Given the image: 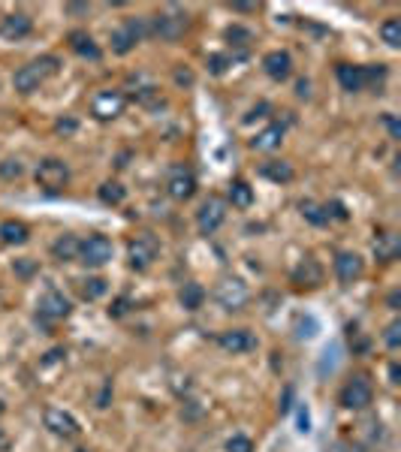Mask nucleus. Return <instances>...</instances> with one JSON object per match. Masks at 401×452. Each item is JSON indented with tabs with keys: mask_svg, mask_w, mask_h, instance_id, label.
Here are the masks:
<instances>
[{
	"mask_svg": "<svg viewBox=\"0 0 401 452\" xmlns=\"http://www.w3.org/2000/svg\"><path fill=\"white\" fill-rule=\"evenodd\" d=\"M61 70V58L58 54H42V58H33L30 64L18 66L16 76H13V88L18 94H33L40 90V85H46L49 78Z\"/></svg>",
	"mask_w": 401,
	"mask_h": 452,
	"instance_id": "f257e3e1",
	"label": "nucleus"
},
{
	"mask_svg": "<svg viewBox=\"0 0 401 452\" xmlns=\"http://www.w3.org/2000/svg\"><path fill=\"white\" fill-rule=\"evenodd\" d=\"M215 302L224 311H241L251 302V290L241 278H220L215 287Z\"/></svg>",
	"mask_w": 401,
	"mask_h": 452,
	"instance_id": "f03ea898",
	"label": "nucleus"
},
{
	"mask_svg": "<svg viewBox=\"0 0 401 452\" xmlns=\"http://www.w3.org/2000/svg\"><path fill=\"white\" fill-rule=\"evenodd\" d=\"M371 398H374V386L365 374L350 377L338 392V401H341V407H347V410H365V407L371 404Z\"/></svg>",
	"mask_w": 401,
	"mask_h": 452,
	"instance_id": "7ed1b4c3",
	"label": "nucleus"
},
{
	"mask_svg": "<svg viewBox=\"0 0 401 452\" xmlns=\"http://www.w3.org/2000/svg\"><path fill=\"white\" fill-rule=\"evenodd\" d=\"M112 254H115L112 242H109L106 235H100V232L88 235V239H82V242H79V259H82V263H85L88 268H100V266H106L109 259H112Z\"/></svg>",
	"mask_w": 401,
	"mask_h": 452,
	"instance_id": "20e7f679",
	"label": "nucleus"
},
{
	"mask_svg": "<svg viewBox=\"0 0 401 452\" xmlns=\"http://www.w3.org/2000/svg\"><path fill=\"white\" fill-rule=\"evenodd\" d=\"M66 181H70V169H66L64 160H58V157H46V160H40V166H37V184L42 190L58 194V190L66 187Z\"/></svg>",
	"mask_w": 401,
	"mask_h": 452,
	"instance_id": "39448f33",
	"label": "nucleus"
},
{
	"mask_svg": "<svg viewBox=\"0 0 401 452\" xmlns=\"http://www.w3.org/2000/svg\"><path fill=\"white\" fill-rule=\"evenodd\" d=\"M160 254V244L157 239H154L151 232H142L136 235L130 244H127V256H130V266L136 268V271H145V268H151L154 266V259H157Z\"/></svg>",
	"mask_w": 401,
	"mask_h": 452,
	"instance_id": "423d86ee",
	"label": "nucleus"
},
{
	"mask_svg": "<svg viewBox=\"0 0 401 452\" xmlns=\"http://www.w3.org/2000/svg\"><path fill=\"white\" fill-rule=\"evenodd\" d=\"M124 106H127V97L121 94V90H112V88L97 90L94 100H91V112H94L97 121H115L121 112H124Z\"/></svg>",
	"mask_w": 401,
	"mask_h": 452,
	"instance_id": "0eeeda50",
	"label": "nucleus"
},
{
	"mask_svg": "<svg viewBox=\"0 0 401 452\" xmlns=\"http://www.w3.org/2000/svg\"><path fill=\"white\" fill-rule=\"evenodd\" d=\"M224 220H227V199H220V196H208L203 202V208L196 211V226L203 235L217 232Z\"/></svg>",
	"mask_w": 401,
	"mask_h": 452,
	"instance_id": "6e6552de",
	"label": "nucleus"
},
{
	"mask_svg": "<svg viewBox=\"0 0 401 452\" xmlns=\"http://www.w3.org/2000/svg\"><path fill=\"white\" fill-rule=\"evenodd\" d=\"M184 30H187V13H178V9L154 16L151 28H148V33H154V37H160V40H169V42L181 37Z\"/></svg>",
	"mask_w": 401,
	"mask_h": 452,
	"instance_id": "1a4fd4ad",
	"label": "nucleus"
},
{
	"mask_svg": "<svg viewBox=\"0 0 401 452\" xmlns=\"http://www.w3.org/2000/svg\"><path fill=\"white\" fill-rule=\"evenodd\" d=\"M166 194H169L175 202H187L193 194H196V178L187 166L175 163L169 169V178H166Z\"/></svg>",
	"mask_w": 401,
	"mask_h": 452,
	"instance_id": "9d476101",
	"label": "nucleus"
},
{
	"mask_svg": "<svg viewBox=\"0 0 401 452\" xmlns=\"http://www.w3.org/2000/svg\"><path fill=\"white\" fill-rule=\"evenodd\" d=\"M217 347L224 350V353H251V350H257V338H253L248 329H227L217 335Z\"/></svg>",
	"mask_w": 401,
	"mask_h": 452,
	"instance_id": "9b49d317",
	"label": "nucleus"
},
{
	"mask_svg": "<svg viewBox=\"0 0 401 452\" xmlns=\"http://www.w3.org/2000/svg\"><path fill=\"white\" fill-rule=\"evenodd\" d=\"M335 275L341 284H353V280H359L365 275V259L353 251H341L335 256Z\"/></svg>",
	"mask_w": 401,
	"mask_h": 452,
	"instance_id": "f8f14e48",
	"label": "nucleus"
},
{
	"mask_svg": "<svg viewBox=\"0 0 401 452\" xmlns=\"http://www.w3.org/2000/svg\"><path fill=\"white\" fill-rule=\"evenodd\" d=\"M42 420H46V428H49V432L58 434V437H76V434H79V422H76L70 413L58 410V407H49Z\"/></svg>",
	"mask_w": 401,
	"mask_h": 452,
	"instance_id": "ddd939ff",
	"label": "nucleus"
},
{
	"mask_svg": "<svg viewBox=\"0 0 401 452\" xmlns=\"http://www.w3.org/2000/svg\"><path fill=\"white\" fill-rule=\"evenodd\" d=\"M263 70L269 78H275V82H284V78L293 73V58H289V52L284 49H275L263 58Z\"/></svg>",
	"mask_w": 401,
	"mask_h": 452,
	"instance_id": "4468645a",
	"label": "nucleus"
},
{
	"mask_svg": "<svg viewBox=\"0 0 401 452\" xmlns=\"http://www.w3.org/2000/svg\"><path fill=\"white\" fill-rule=\"evenodd\" d=\"M70 311H73L70 299H66L64 292H58V290H49L46 296L40 299V314L49 316V320H64V316H70Z\"/></svg>",
	"mask_w": 401,
	"mask_h": 452,
	"instance_id": "2eb2a0df",
	"label": "nucleus"
},
{
	"mask_svg": "<svg viewBox=\"0 0 401 452\" xmlns=\"http://www.w3.org/2000/svg\"><path fill=\"white\" fill-rule=\"evenodd\" d=\"M66 40H70V49L79 54V58L100 61V54H103V52H100V45L94 42V37H91V33H85V30H73Z\"/></svg>",
	"mask_w": 401,
	"mask_h": 452,
	"instance_id": "dca6fc26",
	"label": "nucleus"
},
{
	"mask_svg": "<svg viewBox=\"0 0 401 452\" xmlns=\"http://www.w3.org/2000/svg\"><path fill=\"white\" fill-rule=\"evenodd\" d=\"M335 76H338L341 88L350 90V94H356V90L365 88V70H362V66H356V64H338L335 66Z\"/></svg>",
	"mask_w": 401,
	"mask_h": 452,
	"instance_id": "f3484780",
	"label": "nucleus"
},
{
	"mask_svg": "<svg viewBox=\"0 0 401 452\" xmlns=\"http://www.w3.org/2000/svg\"><path fill=\"white\" fill-rule=\"evenodd\" d=\"M30 30H33V21H30V16H25V13L6 16L4 25H0V33H4L6 40H21V37H28Z\"/></svg>",
	"mask_w": 401,
	"mask_h": 452,
	"instance_id": "a211bd4d",
	"label": "nucleus"
},
{
	"mask_svg": "<svg viewBox=\"0 0 401 452\" xmlns=\"http://www.w3.org/2000/svg\"><path fill=\"white\" fill-rule=\"evenodd\" d=\"M281 142H284V127L281 124H269L263 133H257V139H251V148L253 151H275Z\"/></svg>",
	"mask_w": 401,
	"mask_h": 452,
	"instance_id": "6ab92c4d",
	"label": "nucleus"
},
{
	"mask_svg": "<svg viewBox=\"0 0 401 452\" xmlns=\"http://www.w3.org/2000/svg\"><path fill=\"white\" fill-rule=\"evenodd\" d=\"M401 254V239L395 232H383V235H377V242H374V256L377 259H383V263H393V259H398Z\"/></svg>",
	"mask_w": 401,
	"mask_h": 452,
	"instance_id": "aec40b11",
	"label": "nucleus"
},
{
	"mask_svg": "<svg viewBox=\"0 0 401 452\" xmlns=\"http://www.w3.org/2000/svg\"><path fill=\"white\" fill-rule=\"evenodd\" d=\"M178 302H181L184 311H199L205 302V287L196 284V280H187V284L181 287V292H178Z\"/></svg>",
	"mask_w": 401,
	"mask_h": 452,
	"instance_id": "412c9836",
	"label": "nucleus"
},
{
	"mask_svg": "<svg viewBox=\"0 0 401 452\" xmlns=\"http://www.w3.org/2000/svg\"><path fill=\"white\" fill-rule=\"evenodd\" d=\"M30 239V230L21 220H4L0 223V242L4 244H25Z\"/></svg>",
	"mask_w": 401,
	"mask_h": 452,
	"instance_id": "4be33fe9",
	"label": "nucleus"
},
{
	"mask_svg": "<svg viewBox=\"0 0 401 452\" xmlns=\"http://www.w3.org/2000/svg\"><path fill=\"white\" fill-rule=\"evenodd\" d=\"M52 256L58 259V263L79 259V239H76V235H61L58 242H52Z\"/></svg>",
	"mask_w": 401,
	"mask_h": 452,
	"instance_id": "5701e85b",
	"label": "nucleus"
},
{
	"mask_svg": "<svg viewBox=\"0 0 401 452\" xmlns=\"http://www.w3.org/2000/svg\"><path fill=\"white\" fill-rule=\"evenodd\" d=\"M293 280L299 287H317L323 280V271H320V266L314 263V259H305V263L293 271Z\"/></svg>",
	"mask_w": 401,
	"mask_h": 452,
	"instance_id": "b1692460",
	"label": "nucleus"
},
{
	"mask_svg": "<svg viewBox=\"0 0 401 452\" xmlns=\"http://www.w3.org/2000/svg\"><path fill=\"white\" fill-rule=\"evenodd\" d=\"M227 199H229L236 208H251V206H253V190H251L248 181H232Z\"/></svg>",
	"mask_w": 401,
	"mask_h": 452,
	"instance_id": "393cba45",
	"label": "nucleus"
},
{
	"mask_svg": "<svg viewBox=\"0 0 401 452\" xmlns=\"http://www.w3.org/2000/svg\"><path fill=\"white\" fill-rule=\"evenodd\" d=\"M260 172L265 175V178H272V181H277V184H287V181H293V166L289 163H284V160H272V163H263V169Z\"/></svg>",
	"mask_w": 401,
	"mask_h": 452,
	"instance_id": "a878e982",
	"label": "nucleus"
},
{
	"mask_svg": "<svg viewBox=\"0 0 401 452\" xmlns=\"http://www.w3.org/2000/svg\"><path fill=\"white\" fill-rule=\"evenodd\" d=\"M124 199H127V187L118 184V181H106L100 187V202H106V206H121Z\"/></svg>",
	"mask_w": 401,
	"mask_h": 452,
	"instance_id": "bb28decb",
	"label": "nucleus"
},
{
	"mask_svg": "<svg viewBox=\"0 0 401 452\" xmlns=\"http://www.w3.org/2000/svg\"><path fill=\"white\" fill-rule=\"evenodd\" d=\"M106 290H109V280L106 278H88L85 284H82V296L88 302H97V299L106 296Z\"/></svg>",
	"mask_w": 401,
	"mask_h": 452,
	"instance_id": "cd10ccee",
	"label": "nucleus"
},
{
	"mask_svg": "<svg viewBox=\"0 0 401 452\" xmlns=\"http://www.w3.org/2000/svg\"><path fill=\"white\" fill-rule=\"evenodd\" d=\"M381 37L386 45H393V49H398L401 45V21L398 18H386L381 25Z\"/></svg>",
	"mask_w": 401,
	"mask_h": 452,
	"instance_id": "c85d7f7f",
	"label": "nucleus"
},
{
	"mask_svg": "<svg viewBox=\"0 0 401 452\" xmlns=\"http://www.w3.org/2000/svg\"><path fill=\"white\" fill-rule=\"evenodd\" d=\"M299 208H302V214H305V220H311V223H314V226H323V223L329 220V218H326V211H323L320 206H314V202H302V206H299Z\"/></svg>",
	"mask_w": 401,
	"mask_h": 452,
	"instance_id": "c756f323",
	"label": "nucleus"
},
{
	"mask_svg": "<svg viewBox=\"0 0 401 452\" xmlns=\"http://www.w3.org/2000/svg\"><path fill=\"white\" fill-rule=\"evenodd\" d=\"M21 175H25V166H21V160H13V157H9V160L0 163V178L13 181V178H21Z\"/></svg>",
	"mask_w": 401,
	"mask_h": 452,
	"instance_id": "7c9ffc66",
	"label": "nucleus"
},
{
	"mask_svg": "<svg viewBox=\"0 0 401 452\" xmlns=\"http://www.w3.org/2000/svg\"><path fill=\"white\" fill-rule=\"evenodd\" d=\"M383 344L389 347V350H398L401 347V323L398 320H393L386 326V332H383Z\"/></svg>",
	"mask_w": 401,
	"mask_h": 452,
	"instance_id": "2f4dec72",
	"label": "nucleus"
},
{
	"mask_svg": "<svg viewBox=\"0 0 401 452\" xmlns=\"http://www.w3.org/2000/svg\"><path fill=\"white\" fill-rule=\"evenodd\" d=\"M224 37L232 42V45H248L253 37H251V30H244V28H239V25H232V28H227V33Z\"/></svg>",
	"mask_w": 401,
	"mask_h": 452,
	"instance_id": "473e14b6",
	"label": "nucleus"
},
{
	"mask_svg": "<svg viewBox=\"0 0 401 452\" xmlns=\"http://www.w3.org/2000/svg\"><path fill=\"white\" fill-rule=\"evenodd\" d=\"M227 452H253V440L244 437V434H236L227 440Z\"/></svg>",
	"mask_w": 401,
	"mask_h": 452,
	"instance_id": "72a5a7b5",
	"label": "nucleus"
},
{
	"mask_svg": "<svg viewBox=\"0 0 401 452\" xmlns=\"http://www.w3.org/2000/svg\"><path fill=\"white\" fill-rule=\"evenodd\" d=\"M323 356H326V359H323L320 362V374H326V368L332 371V368H335V356H338V344H332V347H326V353H323Z\"/></svg>",
	"mask_w": 401,
	"mask_h": 452,
	"instance_id": "f704fd0d",
	"label": "nucleus"
},
{
	"mask_svg": "<svg viewBox=\"0 0 401 452\" xmlns=\"http://www.w3.org/2000/svg\"><path fill=\"white\" fill-rule=\"evenodd\" d=\"M323 211H326V218H338V220H347L350 218L347 208H344L341 202H329V206H323Z\"/></svg>",
	"mask_w": 401,
	"mask_h": 452,
	"instance_id": "c9c22d12",
	"label": "nucleus"
},
{
	"mask_svg": "<svg viewBox=\"0 0 401 452\" xmlns=\"http://www.w3.org/2000/svg\"><path fill=\"white\" fill-rule=\"evenodd\" d=\"M227 66H229V58H224V54H211V58H208V70L215 73V76H220Z\"/></svg>",
	"mask_w": 401,
	"mask_h": 452,
	"instance_id": "e433bc0d",
	"label": "nucleus"
},
{
	"mask_svg": "<svg viewBox=\"0 0 401 452\" xmlns=\"http://www.w3.org/2000/svg\"><path fill=\"white\" fill-rule=\"evenodd\" d=\"M299 329H302V332H299V338H314L317 335V323L308 316V320H299Z\"/></svg>",
	"mask_w": 401,
	"mask_h": 452,
	"instance_id": "4c0bfd02",
	"label": "nucleus"
},
{
	"mask_svg": "<svg viewBox=\"0 0 401 452\" xmlns=\"http://www.w3.org/2000/svg\"><path fill=\"white\" fill-rule=\"evenodd\" d=\"M299 432H311V416H308V407H299Z\"/></svg>",
	"mask_w": 401,
	"mask_h": 452,
	"instance_id": "58836bf2",
	"label": "nucleus"
},
{
	"mask_svg": "<svg viewBox=\"0 0 401 452\" xmlns=\"http://www.w3.org/2000/svg\"><path fill=\"white\" fill-rule=\"evenodd\" d=\"M54 130L58 133H76V121L73 118H61L58 124H54Z\"/></svg>",
	"mask_w": 401,
	"mask_h": 452,
	"instance_id": "ea45409f",
	"label": "nucleus"
},
{
	"mask_svg": "<svg viewBox=\"0 0 401 452\" xmlns=\"http://www.w3.org/2000/svg\"><path fill=\"white\" fill-rule=\"evenodd\" d=\"M127 304H130L127 299H118L112 308H109V314H112V316H124V314H127Z\"/></svg>",
	"mask_w": 401,
	"mask_h": 452,
	"instance_id": "a19ab883",
	"label": "nucleus"
},
{
	"mask_svg": "<svg viewBox=\"0 0 401 452\" xmlns=\"http://www.w3.org/2000/svg\"><path fill=\"white\" fill-rule=\"evenodd\" d=\"M386 304H389V308H393V311H398V304H401V292H398V290H393V292H389Z\"/></svg>",
	"mask_w": 401,
	"mask_h": 452,
	"instance_id": "79ce46f5",
	"label": "nucleus"
},
{
	"mask_svg": "<svg viewBox=\"0 0 401 452\" xmlns=\"http://www.w3.org/2000/svg\"><path fill=\"white\" fill-rule=\"evenodd\" d=\"M33 268H37V266H33L30 259H25V263H18V266H16V271H18V275H30Z\"/></svg>",
	"mask_w": 401,
	"mask_h": 452,
	"instance_id": "37998d69",
	"label": "nucleus"
},
{
	"mask_svg": "<svg viewBox=\"0 0 401 452\" xmlns=\"http://www.w3.org/2000/svg\"><path fill=\"white\" fill-rule=\"evenodd\" d=\"M232 9H239V13H253V9H257V6H253V4H236Z\"/></svg>",
	"mask_w": 401,
	"mask_h": 452,
	"instance_id": "c03bdc74",
	"label": "nucleus"
},
{
	"mask_svg": "<svg viewBox=\"0 0 401 452\" xmlns=\"http://www.w3.org/2000/svg\"><path fill=\"white\" fill-rule=\"evenodd\" d=\"M386 127H389V133L398 139V124H395V118H386Z\"/></svg>",
	"mask_w": 401,
	"mask_h": 452,
	"instance_id": "a18cd8bd",
	"label": "nucleus"
},
{
	"mask_svg": "<svg viewBox=\"0 0 401 452\" xmlns=\"http://www.w3.org/2000/svg\"><path fill=\"white\" fill-rule=\"evenodd\" d=\"M299 97H308V82H305V78L299 82Z\"/></svg>",
	"mask_w": 401,
	"mask_h": 452,
	"instance_id": "49530a36",
	"label": "nucleus"
},
{
	"mask_svg": "<svg viewBox=\"0 0 401 452\" xmlns=\"http://www.w3.org/2000/svg\"><path fill=\"white\" fill-rule=\"evenodd\" d=\"M66 9H70V13H85L88 6H82V4H73V6H66Z\"/></svg>",
	"mask_w": 401,
	"mask_h": 452,
	"instance_id": "de8ad7c7",
	"label": "nucleus"
},
{
	"mask_svg": "<svg viewBox=\"0 0 401 452\" xmlns=\"http://www.w3.org/2000/svg\"><path fill=\"white\" fill-rule=\"evenodd\" d=\"M389 377H393V383H398V365L389 368Z\"/></svg>",
	"mask_w": 401,
	"mask_h": 452,
	"instance_id": "09e8293b",
	"label": "nucleus"
},
{
	"mask_svg": "<svg viewBox=\"0 0 401 452\" xmlns=\"http://www.w3.org/2000/svg\"><path fill=\"white\" fill-rule=\"evenodd\" d=\"M0 446H6V437L4 434H0Z\"/></svg>",
	"mask_w": 401,
	"mask_h": 452,
	"instance_id": "8fccbe9b",
	"label": "nucleus"
},
{
	"mask_svg": "<svg viewBox=\"0 0 401 452\" xmlns=\"http://www.w3.org/2000/svg\"><path fill=\"white\" fill-rule=\"evenodd\" d=\"M76 452H88V449H76Z\"/></svg>",
	"mask_w": 401,
	"mask_h": 452,
	"instance_id": "3c124183",
	"label": "nucleus"
},
{
	"mask_svg": "<svg viewBox=\"0 0 401 452\" xmlns=\"http://www.w3.org/2000/svg\"><path fill=\"white\" fill-rule=\"evenodd\" d=\"M0 413H4V404H0Z\"/></svg>",
	"mask_w": 401,
	"mask_h": 452,
	"instance_id": "603ef678",
	"label": "nucleus"
}]
</instances>
